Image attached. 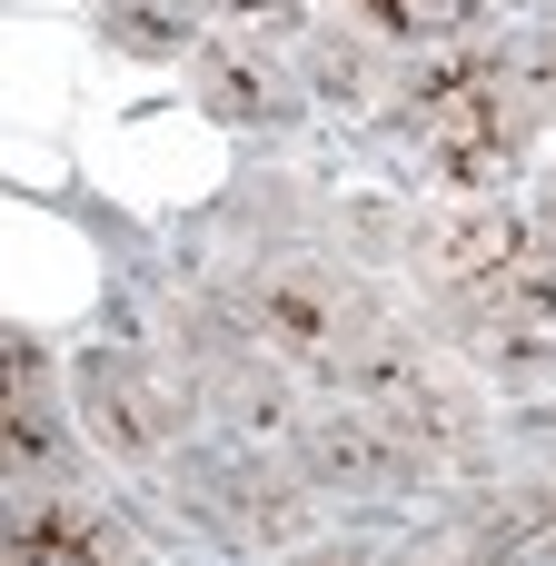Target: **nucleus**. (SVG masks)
<instances>
[{
    "label": "nucleus",
    "mask_w": 556,
    "mask_h": 566,
    "mask_svg": "<svg viewBox=\"0 0 556 566\" xmlns=\"http://www.w3.org/2000/svg\"><path fill=\"white\" fill-rule=\"evenodd\" d=\"M418 289L448 328H468L497 358H537L556 338V229L527 209H438L418 239Z\"/></svg>",
    "instance_id": "f257e3e1"
},
{
    "label": "nucleus",
    "mask_w": 556,
    "mask_h": 566,
    "mask_svg": "<svg viewBox=\"0 0 556 566\" xmlns=\"http://www.w3.org/2000/svg\"><path fill=\"white\" fill-rule=\"evenodd\" d=\"M537 99L517 90V60L507 50H478V40H448L408 70V129L428 149V169L448 189H507L537 149Z\"/></svg>",
    "instance_id": "f03ea898"
},
{
    "label": "nucleus",
    "mask_w": 556,
    "mask_h": 566,
    "mask_svg": "<svg viewBox=\"0 0 556 566\" xmlns=\"http://www.w3.org/2000/svg\"><path fill=\"white\" fill-rule=\"evenodd\" d=\"M229 308L249 318L259 348H279V358L308 368V378H338V368L388 328V308L358 289V269H338V259H318V249H269V259H249V269L229 279Z\"/></svg>",
    "instance_id": "7ed1b4c3"
},
{
    "label": "nucleus",
    "mask_w": 556,
    "mask_h": 566,
    "mask_svg": "<svg viewBox=\"0 0 556 566\" xmlns=\"http://www.w3.org/2000/svg\"><path fill=\"white\" fill-rule=\"evenodd\" d=\"M338 388H348L358 418L388 428L418 468H428V458H478V448H487V398H478V378H468L448 348H428L418 328H398V318L338 368Z\"/></svg>",
    "instance_id": "20e7f679"
},
{
    "label": "nucleus",
    "mask_w": 556,
    "mask_h": 566,
    "mask_svg": "<svg viewBox=\"0 0 556 566\" xmlns=\"http://www.w3.org/2000/svg\"><path fill=\"white\" fill-rule=\"evenodd\" d=\"M80 418L119 468H169L189 438V378L149 348H90L80 358Z\"/></svg>",
    "instance_id": "39448f33"
},
{
    "label": "nucleus",
    "mask_w": 556,
    "mask_h": 566,
    "mask_svg": "<svg viewBox=\"0 0 556 566\" xmlns=\"http://www.w3.org/2000/svg\"><path fill=\"white\" fill-rule=\"evenodd\" d=\"M10 566H149V557L109 507H90L70 488H30L10 507Z\"/></svg>",
    "instance_id": "423d86ee"
},
{
    "label": "nucleus",
    "mask_w": 556,
    "mask_h": 566,
    "mask_svg": "<svg viewBox=\"0 0 556 566\" xmlns=\"http://www.w3.org/2000/svg\"><path fill=\"white\" fill-rule=\"evenodd\" d=\"M199 527H209L219 547H298V537H308V497H298L289 468L239 458V468H219V478L199 488Z\"/></svg>",
    "instance_id": "0eeeda50"
},
{
    "label": "nucleus",
    "mask_w": 556,
    "mask_h": 566,
    "mask_svg": "<svg viewBox=\"0 0 556 566\" xmlns=\"http://www.w3.org/2000/svg\"><path fill=\"white\" fill-rule=\"evenodd\" d=\"M10 488H80V448L50 408V358L30 328H10Z\"/></svg>",
    "instance_id": "6e6552de"
},
{
    "label": "nucleus",
    "mask_w": 556,
    "mask_h": 566,
    "mask_svg": "<svg viewBox=\"0 0 556 566\" xmlns=\"http://www.w3.org/2000/svg\"><path fill=\"white\" fill-rule=\"evenodd\" d=\"M189 70H199V109L219 119V129H279L289 119V60H269V50H239V40H199L189 50Z\"/></svg>",
    "instance_id": "1a4fd4ad"
},
{
    "label": "nucleus",
    "mask_w": 556,
    "mask_h": 566,
    "mask_svg": "<svg viewBox=\"0 0 556 566\" xmlns=\"http://www.w3.org/2000/svg\"><path fill=\"white\" fill-rule=\"evenodd\" d=\"M298 468L328 478V488H408V478H418V458H408L388 428H368V418H318V428H298Z\"/></svg>",
    "instance_id": "9d476101"
},
{
    "label": "nucleus",
    "mask_w": 556,
    "mask_h": 566,
    "mask_svg": "<svg viewBox=\"0 0 556 566\" xmlns=\"http://www.w3.org/2000/svg\"><path fill=\"white\" fill-rule=\"evenodd\" d=\"M358 20L378 40H408V50H448L478 30V0H358Z\"/></svg>",
    "instance_id": "9b49d317"
},
{
    "label": "nucleus",
    "mask_w": 556,
    "mask_h": 566,
    "mask_svg": "<svg viewBox=\"0 0 556 566\" xmlns=\"http://www.w3.org/2000/svg\"><path fill=\"white\" fill-rule=\"evenodd\" d=\"M99 30H109V50H129V60H179V50H199L189 20L159 10V0H99Z\"/></svg>",
    "instance_id": "f8f14e48"
},
{
    "label": "nucleus",
    "mask_w": 556,
    "mask_h": 566,
    "mask_svg": "<svg viewBox=\"0 0 556 566\" xmlns=\"http://www.w3.org/2000/svg\"><path fill=\"white\" fill-rule=\"evenodd\" d=\"M209 30L219 40H239V50H289V40H308V10L298 0H209Z\"/></svg>",
    "instance_id": "ddd939ff"
},
{
    "label": "nucleus",
    "mask_w": 556,
    "mask_h": 566,
    "mask_svg": "<svg viewBox=\"0 0 556 566\" xmlns=\"http://www.w3.org/2000/svg\"><path fill=\"white\" fill-rule=\"evenodd\" d=\"M517 90H527L537 109H556V30H537V40L517 50Z\"/></svg>",
    "instance_id": "4468645a"
},
{
    "label": "nucleus",
    "mask_w": 556,
    "mask_h": 566,
    "mask_svg": "<svg viewBox=\"0 0 556 566\" xmlns=\"http://www.w3.org/2000/svg\"><path fill=\"white\" fill-rule=\"evenodd\" d=\"M289 566H378V557H358V547H338V557H289Z\"/></svg>",
    "instance_id": "2eb2a0df"
},
{
    "label": "nucleus",
    "mask_w": 556,
    "mask_h": 566,
    "mask_svg": "<svg viewBox=\"0 0 556 566\" xmlns=\"http://www.w3.org/2000/svg\"><path fill=\"white\" fill-rule=\"evenodd\" d=\"M537 219H547V229H556V169H547V209H537Z\"/></svg>",
    "instance_id": "dca6fc26"
}]
</instances>
